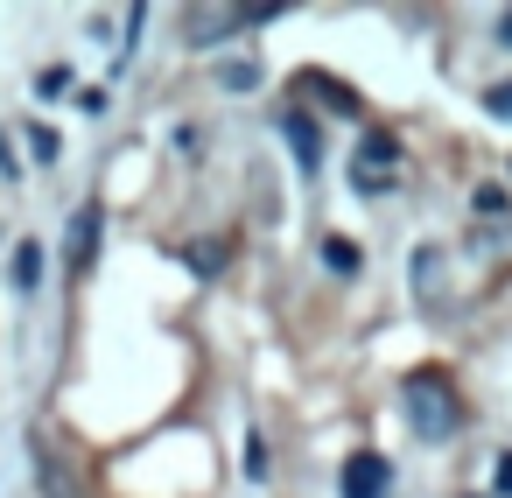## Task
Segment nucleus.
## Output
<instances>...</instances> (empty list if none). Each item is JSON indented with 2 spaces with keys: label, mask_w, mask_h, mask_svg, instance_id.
<instances>
[{
  "label": "nucleus",
  "mask_w": 512,
  "mask_h": 498,
  "mask_svg": "<svg viewBox=\"0 0 512 498\" xmlns=\"http://www.w3.org/2000/svg\"><path fill=\"white\" fill-rule=\"evenodd\" d=\"M400 407H407V428H414L421 442H449V435L463 428V400H456V386H449L442 372H407Z\"/></svg>",
  "instance_id": "1"
},
{
  "label": "nucleus",
  "mask_w": 512,
  "mask_h": 498,
  "mask_svg": "<svg viewBox=\"0 0 512 498\" xmlns=\"http://www.w3.org/2000/svg\"><path fill=\"white\" fill-rule=\"evenodd\" d=\"M239 8H225V0H211V8H183V43L190 50H218L225 36H239Z\"/></svg>",
  "instance_id": "2"
},
{
  "label": "nucleus",
  "mask_w": 512,
  "mask_h": 498,
  "mask_svg": "<svg viewBox=\"0 0 512 498\" xmlns=\"http://www.w3.org/2000/svg\"><path fill=\"white\" fill-rule=\"evenodd\" d=\"M386 484H393V463L379 456V449H358L351 463H344V498H386Z\"/></svg>",
  "instance_id": "3"
},
{
  "label": "nucleus",
  "mask_w": 512,
  "mask_h": 498,
  "mask_svg": "<svg viewBox=\"0 0 512 498\" xmlns=\"http://www.w3.org/2000/svg\"><path fill=\"white\" fill-rule=\"evenodd\" d=\"M414 302L421 309H442L449 302V253L442 246H421L414 253Z\"/></svg>",
  "instance_id": "4"
},
{
  "label": "nucleus",
  "mask_w": 512,
  "mask_h": 498,
  "mask_svg": "<svg viewBox=\"0 0 512 498\" xmlns=\"http://www.w3.org/2000/svg\"><path fill=\"white\" fill-rule=\"evenodd\" d=\"M400 155H407V148H400L386 127H372V134H365V148H358V162H351V176H386Z\"/></svg>",
  "instance_id": "5"
},
{
  "label": "nucleus",
  "mask_w": 512,
  "mask_h": 498,
  "mask_svg": "<svg viewBox=\"0 0 512 498\" xmlns=\"http://www.w3.org/2000/svg\"><path fill=\"white\" fill-rule=\"evenodd\" d=\"M92 246H99V204H78V218H71V239H64L71 267H85V260H92Z\"/></svg>",
  "instance_id": "6"
},
{
  "label": "nucleus",
  "mask_w": 512,
  "mask_h": 498,
  "mask_svg": "<svg viewBox=\"0 0 512 498\" xmlns=\"http://www.w3.org/2000/svg\"><path fill=\"white\" fill-rule=\"evenodd\" d=\"M281 134H288V148H295V162H302V169H316V162H323V148H316V120H309V113H288V120H281Z\"/></svg>",
  "instance_id": "7"
},
{
  "label": "nucleus",
  "mask_w": 512,
  "mask_h": 498,
  "mask_svg": "<svg viewBox=\"0 0 512 498\" xmlns=\"http://www.w3.org/2000/svg\"><path fill=\"white\" fill-rule=\"evenodd\" d=\"M29 456H36V477H43V491H50V498H71V470L50 456V442H43V435H29Z\"/></svg>",
  "instance_id": "8"
},
{
  "label": "nucleus",
  "mask_w": 512,
  "mask_h": 498,
  "mask_svg": "<svg viewBox=\"0 0 512 498\" xmlns=\"http://www.w3.org/2000/svg\"><path fill=\"white\" fill-rule=\"evenodd\" d=\"M225 253H232V246H225V239H197V246H190V253H183V260H190V274H197V281H211V274H218V267H225Z\"/></svg>",
  "instance_id": "9"
},
{
  "label": "nucleus",
  "mask_w": 512,
  "mask_h": 498,
  "mask_svg": "<svg viewBox=\"0 0 512 498\" xmlns=\"http://www.w3.org/2000/svg\"><path fill=\"white\" fill-rule=\"evenodd\" d=\"M323 267H330V274H358V267H365V246H358V239H323Z\"/></svg>",
  "instance_id": "10"
},
{
  "label": "nucleus",
  "mask_w": 512,
  "mask_h": 498,
  "mask_svg": "<svg viewBox=\"0 0 512 498\" xmlns=\"http://www.w3.org/2000/svg\"><path fill=\"white\" fill-rule=\"evenodd\" d=\"M36 281H43V246H36V239H22V246H15V288L29 295Z\"/></svg>",
  "instance_id": "11"
},
{
  "label": "nucleus",
  "mask_w": 512,
  "mask_h": 498,
  "mask_svg": "<svg viewBox=\"0 0 512 498\" xmlns=\"http://www.w3.org/2000/svg\"><path fill=\"white\" fill-rule=\"evenodd\" d=\"M218 92H260V64H218Z\"/></svg>",
  "instance_id": "12"
},
{
  "label": "nucleus",
  "mask_w": 512,
  "mask_h": 498,
  "mask_svg": "<svg viewBox=\"0 0 512 498\" xmlns=\"http://www.w3.org/2000/svg\"><path fill=\"white\" fill-rule=\"evenodd\" d=\"M470 204H477L484 218H505V211H512V197H505L498 183H477V197H470Z\"/></svg>",
  "instance_id": "13"
},
{
  "label": "nucleus",
  "mask_w": 512,
  "mask_h": 498,
  "mask_svg": "<svg viewBox=\"0 0 512 498\" xmlns=\"http://www.w3.org/2000/svg\"><path fill=\"white\" fill-rule=\"evenodd\" d=\"M36 99H71V71H43L36 78Z\"/></svg>",
  "instance_id": "14"
},
{
  "label": "nucleus",
  "mask_w": 512,
  "mask_h": 498,
  "mask_svg": "<svg viewBox=\"0 0 512 498\" xmlns=\"http://www.w3.org/2000/svg\"><path fill=\"white\" fill-rule=\"evenodd\" d=\"M29 148H36V162H57V155H64V141H57L50 127H29Z\"/></svg>",
  "instance_id": "15"
},
{
  "label": "nucleus",
  "mask_w": 512,
  "mask_h": 498,
  "mask_svg": "<svg viewBox=\"0 0 512 498\" xmlns=\"http://www.w3.org/2000/svg\"><path fill=\"white\" fill-rule=\"evenodd\" d=\"M484 113H491V120H505V127H512V85H491V92H484Z\"/></svg>",
  "instance_id": "16"
},
{
  "label": "nucleus",
  "mask_w": 512,
  "mask_h": 498,
  "mask_svg": "<svg viewBox=\"0 0 512 498\" xmlns=\"http://www.w3.org/2000/svg\"><path fill=\"white\" fill-rule=\"evenodd\" d=\"M323 106H330V113H351V120H358V92H344V85H323Z\"/></svg>",
  "instance_id": "17"
},
{
  "label": "nucleus",
  "mask_w": 512,
  "mask_h": 498,
  "mask_svg": "<svg viewBox=\"0 0 512 498\" xmlns=\"http://www.w3.org/2000/svg\"><path fill=\"white\" fill-rule=\"evenodd\" d=\"M491 491H498V498H512V449L498 456V477H491Z\"/></svg>",
  "instance_id": "18"
},
{
  "label": "nucleus",
  "mask_w": 512,
  "mask_h": 498,
  "mask_svg": "<svg viewBox=\"0 0 512 498\" xmlns=\"http://www.w3.org/2000/svg\"><path fill=\"white\" fill-rule=\"evenodd\" d=\"M498 43H512V15H498Z\"/></svg>",
  "instance_id": "19"
}]
</instances>
